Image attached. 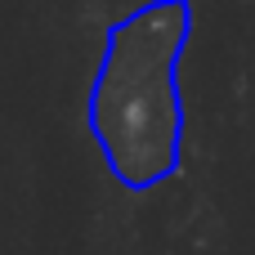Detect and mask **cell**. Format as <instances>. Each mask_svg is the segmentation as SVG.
<instances>
[{
	"instance_id": "1",
	"label": "cell",
	"mask_w": 255,
	"mask_h": 255,
	"mask_svg": "<svg viewBox=\"0 0 255 255\" xmlns=\"http://www.w3.org/2000/svg\"><path fill=\"white\" fill-rule=\"evenodd\" d=\"M188 0H152L112 22L90 90V130L112 179L130 193L157 188L179 166L184 103L179 54L188 45Z\"/></svg>"
}]
</instances>
